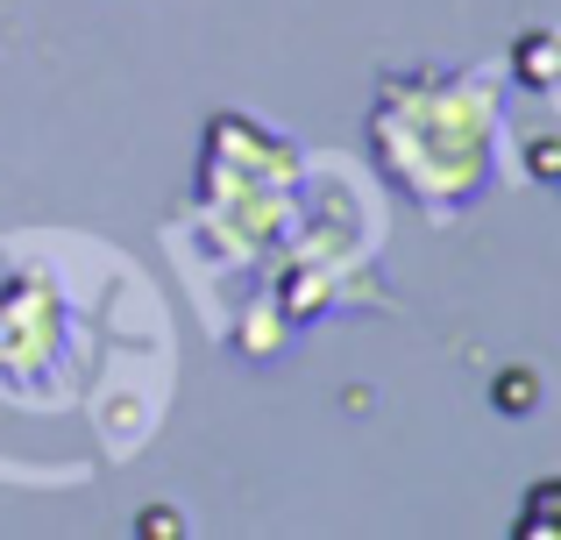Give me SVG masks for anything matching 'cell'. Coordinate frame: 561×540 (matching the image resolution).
Returning <instances> with one entry per match:
<instances>
[{
	"label": "cell",
	"instance_id": "6da1fadb",
	"mask_svg": "<svg viewBox=\"0 0 561 540\" xmlns=\"http://www.w3.org/2000/svg\"><path fill=\"white\" fill-rule=\"evenodd\" d=\"M561 43L548 36V28H534V36H526L519 43V57H512V71H519V85H534V93H548V85H554V71H561Z\"/></svg>",
	"mask_w": 561,
	"mask_h": 540
},
{
	"label": "cell",
	"instance_id": "7a4b0ae2",
	"mask_svg": "<svg viewBox=\"0 0 561 540\" xmlns=\"http://www.w3.org/2000/svg\"><path fill=\"white\" fill-rule=\"evenodd\" d=\"M554 505H561V484L548 476V484L526 498V519H519V540H548L554 533Z\"/></svg>",
	"mask_w": 561,
	"mask_h": 540
},
{
	"label": "cell",
	"instance_id": "3957f363",
	"mask_svg": "<svg viewBox=\"0 0 561 540\" xmlns=\"http://www.w3.org/2000/svg\"><path fill=\"white\" fill-rule=\"evenodd\" d=\"M534 370H512V377H497V413H534Z\"/></svg>",
	"mask_w": 561,
	"mask_h": 540
},
{
	"label": "cell",
	"instance_id": "277c9868",
	"mask_svg": "<svg viewBox=\"0 0 561 540\" xmlns=\"http://www.w3.org/2000/svg\"><path fill=\"white\" fill-rule=\"evenodd\" d=\"M554 164H561V150L540 136V142H534V179H554Z\"/></svg>",
	"mask_w": 561,
	"mask_h": 540
},
{
	"label": "cell",
	"instance_id": "5b68a950",
	"mask_svg": "<svg viewBox=\"0 0 561 540\" xmlns=\"http://www.w3.org/2000/svg\"><path fill=\"white\" fill-rule=\"evenodd\" d=\"M142 533H179V519H171L164 505H150V519H142Z\"/></svg>",
	"mask_w": 561,
	"mask_h": 540
}]
</instances>
